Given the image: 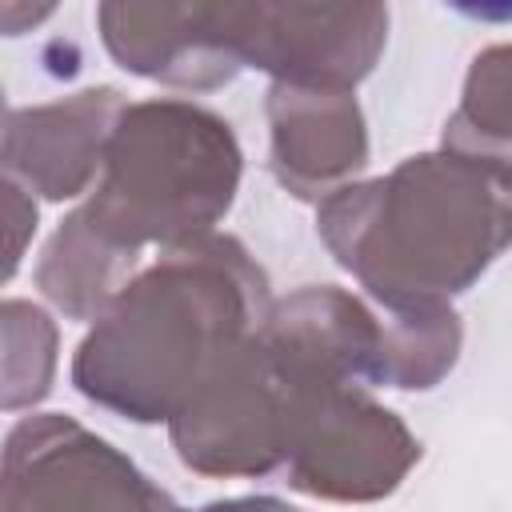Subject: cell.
<instances>
[{
    "instance_id": "cell-1",
    "label": "cell",
    "mask_w": 512,
    "mask_h": 512,
    "mask_svg": "<svg viewBox=\"0 0 512 512\" xmlns=\"http://www.w3.org/2000/svg\"><path fill=\"white\" fill-rule=\"evenodd\" d=\"M268 308V276L236 236L168 248L88 328L72 384L124 420L168 424Z\"/></svg>"
},
{
    "instance_id": "cell-2",
    "label": "cell",
    "mask_w": 512,
    "mask_h": 512,
    "mask_svg": "<svg viewBox=\"0 0 512 512\" xmlns=\"http://www.w3.org/2000/svg\"><path fill=\"white\" fill-rule=\"evenodd\" d=\"M316 232L380 308L448 304L512 248V184L452 148L420 152L328 196Z\"/></svg>"
},
{
    "instance_id": "cell-3",
    "label": "cell",
    "mask_w": 512,
    "mask_h": 512,
    "mask_svg": "<svg viewBox=\"0 0 512 512\" xmlns=\"http://www.w3.org/2000/svg\"><path fill=\"white\" fill-rule=\"evenodd\" d=\"M240 140L224 116L180 96L128 104L88 200L68 216L92 244L140 272L144 248L216 232L240 188Z\"/></svg>"
},
{
    "instance_id": "cell-4",
    "label": "cell",
    "mask_w": 512,
    "mask_h": 512,
    "mask_svg": "<svg viewBox=\"0 0 512 512\" xmlns=\"http://www.w3.org/2000/svg\"><path fill=\"white\" fill-rule=\"evenodd\" d=\"M300 392L304 364L256 328L168 420L180 464L220 480L284 468Z\"/></svg>"
},
{
    "instance_id": "cell-5",
    "label": "cell",
    "mask_w": 512,
    "mask_h": 512,
    "mask_svg": "<svg viewBox=\"0 0 512 512\" xmlns=\"http://www.w3.org/2000/svg\"><path fill=\"white\" fill-rule=\"evenodd\" d=\"M296 360L304 364V392L284 460L288 484L332 504H372L392 496L420 460V440L392 408L376 404L364 384L340 380L304 356Z\"/></svg>"
},
{
    "instance_id": "cell-6",
    "label": "cell",
    "mask_w": 512,
    "mask_h": 512,
    "mask_svg": "<svg viewBox=\"0 0 512 512\" xmlns=\"http://www.w3.org/2000/svg\"><path fill=\"white\" fill-rule=\"evenodd\" d=\"M4 512H184L124 452L64 412H36L4 440Z\"/></svg>"
},
{
    "instance_id": "cell-7",
    "label": "cell",
    "mask_w": 512,
    "mask_h": 512,
    "mask_svg": "<svg viewBox=\"0 0 512 512\" xmlns=\"http://www.w3.org/2000/svg\"><path fill=\"white\" fill-rule=\"evenodd\" d=\"M236 52L272 84L352 92L380 60L388 8L380 4H232Z\"/></svg>"
},
{
    "instance_id": "cell-8",
    "label": "cell",
    "mask_w": 512,
    "mask_h": 512,
    "mask_svg": "<svg viewBox=\"0 0 512 512\" xmlns=\"http://www.w3.org/2000/svg\"><path fill=\"white\" fill-rule=\"evenodd\" d=\"M96 28L124 72L168 88L208 92L244 68L232 4H100Z\"/></svg>"
},
{
    "instance_id": "cell-9",
    "label": "cell",
    "mask_w": 512,
    "mask_h": 512,
    "mask_svg": "<svg viewBox=\"0 0 512 512\" xmlns=\"http://www.w3.org/2000/svg\"><path fill=\"white\" fill-rule=\"evenodd\" d=\"M124 108L128 100L108 84L80 88L52 104L12 108L4 120V180L44 200L92 192Z\"/></svg>"
},
{
    "instance_id": "cell-10",
    "label": "cell",
    "mask_w": 512,
    "mask_h": 512,
    "mask_svg": "<svg viewBox=\"0 0 512 512\" xmlns=\"http://www.w3.org/2000/svg\"><path fill=\"white\" fill-rule=\"evenodd\" d=\"M264 112L272 172L296 200L324 204L368 168V128L356 92L272 84Z\"/></svg>"
},
{
    "instance_id": "cell-11",
    "label": "cell",
    "mask_w": 512,
    "mask_h": 512,
    "mask_svg": "<svg viewBox=\"0 0 512 512\" xmlns=\"http://www.w3.org/2000/svg\"><path fill=\"white\" fill-rule=\"evenodd\" d=\"M444 148L512 184V44H492L472 60L460 104L444 124Z\"/></svg>"
},
{
    "instance_id": "cell-12",
    "label": "cell",
    "mask_w": 512,
    "mask_h": 512,
    "mask_svg": "<svg viewBox=\"0 0 512 512\" xmlns=\"http://www.w3.org/2000/svg\"><path fill=\"white\" fill-rule=\"evenodd\" d=\"M460 316L452 304H420L392 312L384 308V380L380 388L424 392L440 384L460 356Z\"/></svg>"
},
{
    "instance_id": "cell-13",
    "label": "cell",
    "mask_w": 512,
    "mask_h": 512,
    "mask_svg": "<svg viewBox=\"0 0 512 512\" xmlns=\"http://www.w3.org/2000/svg\"><path fill=\"white\" fill-rule=\"evenodd\" d=\"M56 368V324L32 300H4V408L48 396Z\"/></svg>"
},
{
    "instance_id": "cell-14",
    "label": "cell",
    "mask_w": 512,
    "mask_h": 512,
    "mask_svg": "<svg viewBox=\"0 0 512 512\" xmlns=\"http://www.w3.org/2000/svg\"><path fill=\"white\" fill-rule=\"evenodd\" d=\"M4 200H8V276H12L24 256V236L36 232V204L32 192H24L16 180H4Z\"/></svg>"
},
{
    "instance_id": "cell-15",
    "label": "cell",
    "mask_w": 512,
    "mask_h": 512,
    "mask_svg": "<svg viewBox=\"0 0 512 512\" xmlns=\"http://www.w3.org/2000/svg\"><path fill=\"white\" fill-rule=\"evenodd\" d=\"M200 512H304V508H292L276 496H232V500H212Z\"/></svg>"
}]
</instances>
